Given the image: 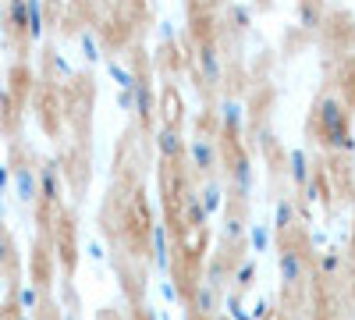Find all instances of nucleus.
Instances as JSON below:
<instances>
[{
  "label": "nucleus",
  "instance_id": "28",
  "mask_svg": "<svg viewBox=\"0 0 355 320\" xmlns=\"http://www.w3.org/2000/svg\"><path fill=\"white\" fill-rule=\"evenodd\" d=\"M266 317H270V303L259 299V303L252 306V320H266Z\"/></svg>",
  "mask_w": 355,
  "mask_h": 320
},
{
  "label": "nucleus",
  "instance_id": "30",
  "mask_svg": "<svg viewBox=\"0 0 355 320\" xmlns=\"http://www.w3.org/2000/svg\"><path fill=\"white\" fill-rule=\"evenodd\" d=\"M11 256V239H8V231L0 228V260H8Z\"/></svg>",
  "mask_w": 355,
  "mask_h": 320
},
{
  "label": "nucleus",
  "instance_id": "13",
  "mask_svg": "<svg viewBox=\"0 0 355 320\" xmlns=\"http://www.w3.org/2000/svg\"><path fill=\"white\" fill-rule=\"evenodd\" d=\"M192 310L199 313V317H210V313H217V292H214V285H196L192 288Z\"/></svg>",
  "mask_w": 355,
  "mask_h": 320
},
{
  "label": "nucleus",
  "instance_id": "3",
  "mask_svg": "<svg viewBox=\"0 0 355 320\" xmlns=\"http://www.w3.org/2000/svg\"><path fill=\"white\" fill-rule=\"evenodd\" d=\"M277 271H281V281L291 288V285H299L302 274H306V253L299 246H284L281 256H277Z\"/></svg>",
  "mask_w": 355,
  "mask_h": 320
},
{
  "label": "nucleus",
  "instance_id": "19",
  "mask_svg": "<svg viewBox=\"0 0 355 320\" xmlns=\"http://www.w3.org/2000/svg\"><path fill=\"white\" fill-rule=\"evenodd\" d=\"M295 221V203L291 199H277L274 203V231H288Z\"/></svg>",
  "mask_w": 355,
  "mask_h": 320
},
{
  "label": "nucleus",
  "instance_id": "11",
  "mask_svg": "<svg viewBox=\"0 0 355 320\" xmlns=\"http://www.w3.org/2000/svg\"><path fill=\"white\" fill-rule=\"evenodd\" d=\"M182 214H185V224L189 228H202L206 221H210V217H206V210H202V199H199L196 189H185L182 192Z\"/></svg>",
  "mask_w": 355,
  "mask_h": 320
},
{
  "label": "nucleus",
  "instance_id": "7",
  "mask_svg": "<svg viewBox=\"0 0 355 320\" xmlns=\"http://www.w3.org/2000/svg\"><path fill=\"white\" fill-rule=\"evenodd\" d=\"M40 196L46 203L61 199V164H57V160H46L43 171H40Z\"/></svg>",
  "mask_w": 355,
  "mask_h": 320
},
{
  "label": "nucleus",
  "instance_id": "26",
  "mask_svg": "<svg viewBox=\"0 0 355 320\" xmlns=\"http://www.w3.org/2000/svg\"><path fill=\"white\" fill-rule=\"evenodd\" d=\"M82 50H85V57H89V61H100V47H96L93 33H82Z\"/></svg>",
  "mask_w": 355,
  "mask_h": 320
},
{
  "label": "nucleus",
  "instance_id": "23",
  "mask_svg": "<svg viewBox=\"0 0 355 320\" xmlns=\"http://www.w3.org/2000/svg\"><path fill=\"white\" fill-rule=\"evenodd\" d=\"M224 239H227V242H242V239H245V224H242L239 217H231V221L224 224Z\"/></svg>",
  "mask_w": 355,
  "mask_h": 320
},
{
  "label": "nucleus",
  "instance_id": "34",
  "mask_svg": "<svg viewBox=\"0 0 355 320\" xmlns=\"http://www.w3.org/2000/svg\"><path fill=\"white\" fill-rule=\"evenodd\" d=\"M0 18H4V0H0Z\"/></svg>",
  "mask_w": 355,
  "mask_h": 320
},
{
  "label": "nucleus",
  "instance_id": "22",
  "mask_svg": "<svg viewBox=\"0 0 355 320\" xmlns=\"http://www.w3.org/2000/svg\"><path fill=\"white\" fill-rule=\"evenodd\" d=\"M249 242H252V249H256V253H263L266 246H270V228H266V224H252Z\"/></svg>",
  "mask_w": 355,
  "mask_h": 320
},
{
  "label": "nucleus",
  "instance_id": "35",
  "mask_svg": "<svg viewBox=\"0 0 355 320\" xmlns=\"http://www.w3.org/2000/svg\"><path fill=\"white\" fill-rule=\"evenodd\" d=\"M352 114H355V107H352Z\"/></svg>",
  "mask_w": 355,
  "mask_h": 320
},
{
  "label": "nucleus",
  "instance_id": "36",
  "mask_svg": "<svg viewBox=\"0 0 355 320\" xmlns=\"http://www.w3.org/2000/svg\"><path fill=\"white\" fill-rule=\"evenodd\" d=\"M220 320H224V317H220Z\"/></svg>",
  "mask_w": 355,
  "mask_h": 320
},
{
  "label": "nucleus",
  "instance_id": "31",
  "mask_svg": "<svg viewBox=\"0 0 355 320\" xmlns=\"http://www.w3.org/2000/svg\"><path fill=\"white\" fill-rule=\"evenodd\" d=\"M8 182H11V171H8L4 164H0V196L8 192Z\"/></svg>",
  "mask_w": 355,
  "mask_h": 320
},
{
  "label": "nucleus",
  "instance_id": "18",
  "mask_svg": "<svg viewBox=\"0 0 355 320\" xmlns=\"http://www.w3.org/2000/svg\"><path fill=\"white\" fill-rule=\"evenodd\" d=\"M341 264H345V260H341V253H338V249H323V253L316 256V271H320L323 278H327V274L334 278V274L341 271Z\"/></svg>",
  "mask_w": 355,
  "mask_h": 320
},
{
  "label": "nucleus",
  "instance_id": "9",
  "mask_svg": "<svg viewBox=\"0 0 355 320\" xmlns=\"http://www.w3.org/2000/svg\"><path fill=\"white\" fill-rule=\"evenodd\" d=\"M153 107H157L153 90L146 85V78H139V82H135V90H132V110L139 114L142 121H150V118H153Z\"/></svg>",
  "mask_w": 355,
  "mask_h": 320
},
{
  "label": "nucleus",
  "instance_id": "20",
  "mask_svg": "<svg viewBox=\"0 0 355 320\" xmlns=\"http://www.w3.org/2000/svg\"><path fill=\"white\" fill-rule=\"evenodd\" d=\"M107 71L117 78V85H121V93H132V90H135V82H139V78H135L128 68H121V65H114V61H110V65H107Z\"/></svg>",
  "mask_w": 355,
  "mask_h": 320
},
{
  "label": "nucleus",
  "instance_id": "21",
  "mask_svg": "<svg viewBox=\"0 0 355 320\" xmlns=\"http://www.w3.org/2000/svg\"><path fill=\"white\" fill-rule=\"evenodd\" d=\"M231 281L239 285V288H249V285L256 281V264H252V260H249V264H239V267H234Z\"/></svg>",
  "mask_w": 355,
  "mask_h": 320
},
{
  "label": "nucleus",
  "instance_id": "16",
  "mask_svg": "<svg viewBox=\"0 0 355 320\" xmlns=\"http://www.w3.org/2000/svg\"><path fill=\"white\" fill-rule=\"evenodd\" d=\"M231 178H234V189H239V192H249V185H252V164H249V157H234Z\"/></svg>",
  "mask_w": 355,
  "mask_h": 320
},
{
  "label": "nucleus",
  "instance_id": "14",
  "mask_svg": "<svg viewBox=\"0 0 355 320\" xmlns=\"http://www.w3.org/2000/svg\"><path fill=\"white\" fill-rule=\"evenodd\" d=\"M25 33L33 40L43 36V0H25Z\"/></svg>",
  "mask_w": 355,
  "mask_h": 320
},
{
  "label": "nucleus",
  "instance_id": "25",
  "mask_svg": "<svg viewBox=\"0 0 355 320\" xmlns=\"http://www.w3.org/2000/svg\"><path fill=\"white\" fill-rule=\"evenodd\" d=\"M227 313H231V320H252V313L242 306L239 296H227Z\"/></svg>",
  "mask_w": 355,
  "mask_h": 320
},
{
  "label": "nucleus",
  "instance_id": "4",
  "mask_svg": "<svg viewBox=\"0 0 355 320\" xmlns=\"http://www.w3.org/2000/svg\"><path fill=\"white\" fill-rule=\"evenodd\" d=\"M157 153H160V160H182L185 157V139H182V132H178L174 125H160L157 128Z\"/></svg>",
  "mask_w": 355,
  "mask_h": 320
},
{
  "label": "nucleus",
  "instance_id": "17",
  "mask_svg": "<svg viewBox=\"0 0 355 320\" xmlns=\"http://www.w3.org/2000/svg\"><path fill=\"white\" fill-rule=\"evenodd\" d=\"M199 199H202L206 217H214V214L220 210V203H224V189H220L217 182H206V185H202V192H199Z\"/></svg>",
  "mask_w": 355,
  "mask_h": 320
},
{
  "label": "nucleus",
  "instance_id": "2",
  "mask_svg": "<svg viewBox=\"0 0 355 320\" xmlns=\"http://www.w3.org/2000/svg\"><path fill=\"white\" fill-rule=\"evenodd\" d=\"M185 153H189V160H192V167H196L199 174H210V171L217 167V142L206 139V135L189 139V142H185Z\"/></svg>",
  "mask_w": 355,
  "mask_h": 320
},
{
  "label": "nucleus",
  "instance_id": "5",
  "mask_svg": "<svg viewBox=\"0 0 355 320\" xmlns=\"http://www.w3.org/2000/svg\"><path fill=\"white\" fill-rule=\"evenodd\" d=\"M217 121H220V128H224L227 135H242V132H245V103H239V100H220Z\"/></svg>",
  "mask_w": 355,
  "mask_h": 320
},
{
  "label": "nucleus",
  "instance_id": "6",
  "mask_svg": "<svg viewBox=\"0 0 355 320\" xmlns=\"http://www.w3.org/2000/svg\"><path fill=\"white\" fill-rule=\"evenodd\" d=\"M196 57H199V71H202L206 82H220L224 78V65H220V53H217L214 43H199Z\"/></svg>",
  "mask_w": 355,
  "mask_h": 320
},
{
  "label": "nucleus",
  "instance_id": "33",
  "mask_svg": "<svg viewBox=\"0 0 355 320\" xmlns=\"http://www.w3.org/2000/svg\"><path fill=\"white\" fill-rule=\"evenodd\" d=\"M89 253H93V260H103V246H100V242L89 246Z\"/></svg>",
  "mask_w": 355,
  "mask_h": 320
},
{
  "label": "nucleus",
  "instance_id": "32",
  "mask_svg": "<svg viewBox=\"0 0 355 320\" xmlns=\"http://www.w3.org/2000/svg\"><path fill=\"white\" fill-rule=\"evenodd\" d=\"M160 36H164V40H174V25H171V22H160Z\"/></svg>",
  "mask_w": 355,
  "mask_h": 320
},
{
  "label": "nucleus",
  "instance_id": "27",
  "mask_svg": "<svg viewBox=\"0 0 355 320\" xmlns=\"http://www.w3.org/2000/svg\"><path fill=\"white\" fill-rule=\"evenodd\" d=\"M18 299H21V306H25V310H33L40 296H36V288H21V292H18Z\"/></svg>",
  "mask_w": 355,
  "mask_h": 320
},
{
  "label": "nucleus",
  "instance_id": "15",
  "mask_svg": "<svg viewBox=\"0 0 355 320\" xmlns=\"http://www.w3.org/2000/svg\"><path fill=\"white\" fill-rule=\"evenodd\" d=\"M299 25L302 28H320L323 25V4L320 0H299Z\"/></svg>",
  "mask_w": 355,
  "mask_h": 320
},
{
  "label": "nucleus",
  "instance_id": "12",
  "mask_svg": "<svg viewBox=\"0 0 355 320\" xmlns=\"http://www.w3.org/2000/svg\"><path fill=\"white\" fill-rule=\"evenodd\" d=\"M288 174H291L295 185H309L313 167H309V157L302 150H288Z\"/></svg>",
  "mask_w": 355,
  "mask_h": 320
},
{
  "label": "nucleus",
  "instance_id": "24",
  "mask_svg": "<svg viewBox=\"0 0 355 320\" xmlns=\"http://www.w3.org/2000/svg\"><path fill=\"white\" fill-rule=\"evenodd\" d=\"M231 22H234V28H245V25H252V8H245V4H234V8H231Z\"/></svg>",
  "mask_w": 355,
  "mask_h": 320
},
{
  "label": "nucleus",
  "instance_id": "1",
  "mask_svg": "<svg viewBox=\"0 0 355 320\" xmlns=\"http://www.w3.org/2000/svg\"><path fill=\"white\" fill-rule=\"evenodd\" d=\"M313 128H316V135H320L323 146L355 153V139H352V132H348V114H345V107H341L338 96H323V100L316 103Z\"/></svg>",
  "mask_w": 355,
  "mask_h": 320
},
{
  "label": "nucleus",
  "instance_id": "8",
  "mask_svg": "<svg viewBox=\"0 0 355 320\" xmlns=\"http://www.w3.org/2000/svg\"><path fill=\"white\" fill-rule=\"evenodd\" d=\"M150 249H153V264H157L160 271H171V235H167L164 224H153V231H150Z\"/></svg>",
  "mask_w": 355,
  "mask_h": 320
},
{
  "label": "nucleus",
  "instance_id": "10",
  "mask_svg": "<svg viewBox=\"0 0 355 320\" xmlns=\"http://www.w3.org/2000/svg\"><path fill=\"white\" fill-rule=\"evenodd\" d=\"M15 185H18V196H21V203H33V199L40 196V174H36L33 167L18 164V167H15Z\"/></svg>",
  "mask_w": 355,
  "mask_h": 320
},
{
  "label": "nucleus",
  "instance_id": "29",
  "mask_svg": "<svg viewBox=\"0 0 355 320\" xmlns=\"http://www.w3.org/2000/svg\"><path fill=\"white\" fill-rule=\"evenodd\" d=\"M160 296H164L167 303H178V288H174L171 281H160Z\"/></svg>",
  "mask_w": 355,
  "mask_h": 320
}]
</instances>
